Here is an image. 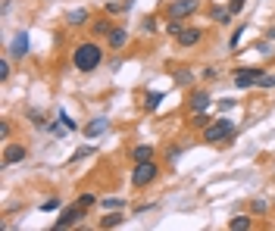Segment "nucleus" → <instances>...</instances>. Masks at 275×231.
Returning <instances> with one entry per match:
<instances>
[{"mask_svg": "<svg viewBox=\"0 0 275 231\" xmlns=\"http://www.w3.org/2000/svg\"><path fill=\"white\" fill-rule=\"evenodd\" d=\"M72 63H75V69L78 72H94L100 63H103V50L97 47V44H91V41H85V44H78L75 47V53H72Z\"/></svg>", "mask_w": 275, "mask_h": 231, "instance_id": "f257e3e1", "label": "nucleus"}, {"mask_svg": "<svg viewBox=\"0 0 275 231\" xmlns=\"http://www.w3.org/2000/svg\"><path fill=\"white\" fill-rule=\"evenodd\" d=\"M232 134H235V122L232 119H219V122H213L203 128V141L207 144H222V141H232Z\"/></svg>", "mask_w": 275, "mask_h": 231, "instance_id": "f03ea898", "label": "nucleus"}, {"mask_svg": "<svg viewBox=\"0 0 275 231\" xmlns=\"http://www.w3.org/2000/svg\"><path fill=\"white\" fill-rule=\"evenodd\" d=\"M157 172H160V166L153 163V159H144V163H138L135 172H131V184H135V188H147V184L157 178Z\"/></svg>", "mask_w": 275, "mask_h": 231, "instance_id": "7ed1b4c3", "label": "nucleus"}, {"mask_svg": "<svg viewBox=\"0 0 275 231\" xmlns=\"http://www.w3.org/2000/svg\"><path fill=\"white\" fill-rule=\"evenodd\" d=\"M200 9V0H172L169 3V19H188Z\"/></svg>", "mask_w": 275, "mask_h": 231, "instance_id": "20e7f679", "label": "nucleus"}, {"mask_svg": "<svg viewBox=\"0 0 275 231\" xmlns=\"http://www.w3.org/2000/svg\"><path fill=\"white\" fill-rule=\"evenodd\" d=\"M260 78H263V69H238L235 72V88H254L260 85Z\"/></svg>", "mask_w": 275, "mask_h": 231, "instance_id": "39448f33", "label": "nucleus"}, {"mask_svg": "<svg viewBox=\"0 0 275 231\" xmlns=\"http://www.w3.org/2000/svg\"><path fill=\"white\" fill-rule=\"evenodd\" d=\"M81 219H85V206H69V210H63V213H59V219H56V228L78 225Z\"/></svg>", "mask_w": 275, "mask_h": 231, "instance_id": "423d86ee", "label": "nucleus"}, {"mask_svg": "<svg viewBox=\"0 0 275 231\" xmlns=\"http://www.w3.org/2000/svg\"><path fill=\"white\" fill-rule=\"evenodd\" d=\"M9 53H13L16 60H22V56L28 53V31H16L13 44H9Z\"/></svg>", "mask_w": 275, "mask_h": 231, "instance_id": "0eeeda50", "label": "nucleus"}, {"mask_svg": "<svg viewBox=\"0 0 275 231\" xmlns=\"http://www.w3.org/2000/svg\"><path fill=\"white\" fill-rule=\"evenodd\" d=\"M28 153H25V147H19V144H6L3 150V166H13V163H22Z\"/></svg>", "mask_w": 275, "mask_h": 231, "instance_id": "6e6552de", "label": "nucleus"}, {"mask_svg": "<svg viewBox=\"0 0 275 231\" xmlns=\"http://www.w3.org/2000/svg\"><path fill=\"white\" fill-rule=\"evenodd\" d=\"M200 38H203V31H200V28H182V34H178L175 41L182 44V47H197Z\"/></svg>", "mask_w": 275, "mask_h": 231, "instance_id": "1a4fd4ad", "label": "nucleus"}, {"mask_svg": "<svg viewBox=\"0 0 275 231\" xmlns=\"http://www.w3.org/2000/svg\"><path fill=\"white\" fill-rule=\"evenodd\" d=\"M125 44H128V31H125V28H113V31H110V47H113V50H122Z\"/></svg>", "mask_w": 275, "mask_h": 231, "instance_id": "9d476101", "label": "nucleus"}, {"mask_svg": "<svg viewBox=\"0 0 275 231\" xmlns=\"http://www.w3.org/2000/svg\"><path fill=\"white\" fill-rule=\"evenodd\" d=\"M207 107H210V94L207 91H197V94L191 97V110L194 113H207Z\"/></svg>", "mask_w": 275, "mask_h": 231, "instance_id": "9b49d317", "label": "nucleus"}, {"mask_svg": "<svg viewBox=\"0 0 275 231\" xmlns=\"http://www.w3.org/2000/svg\"><path fill=\"white\" fill-rule=\"evenodd\" d=\"M106 125H110L106 119H94V122L85 125V134H88V137H100V134L106 131Z\"/></svg>", "mask_w": 275, "mask_h": 231, "instance_id": "f8f14e48", "label": "nucleus"}, {"mask_svg": "<svg viewBox=\"0 0 275 231\" xmlns=\"http://www.w3.org/2000/svg\"><path fill=\"white\" fill-rule=\"evenodd\" d=\"M66 19H69V25H85V22H88V9H69V13H66Z\"/></svg>", "mask_w": 275, "mask_h": 231, "instance_id": "ddd939ff", "label": "nucleus"}, {"mask_svg": "<svg viewBox=\"0 0 275 231\" xmlns=\"http://www.w3.org/2000/svg\"><path fill=\"white\" fill-rule=\"evenodd\" d=\"M144 159H153V144H138L135 147V163H144Z\"/></svg>", "mask_w": 275, "mask_h": 231, "instance_id": "4468645a", "label": "nucleus"}, {"mask_svg": "<svg viewBox=\"0 0 275 231\" xmlns=\"http://www.w3.org/2000/svg\"><path fill=\"white\" fill-rule=\"evenodd\" d=\"M210 16H213V22H222V25H225V22H232V9H222V6H213L210 9Z\"/></svg>", "mask_w": 275, "mask_h": 231, "instance_id": "2eb2a0df", "label": "nucleus"}, {"mask_svg": "<svg viewBox=\"0 0 275 231\" xmlns=\"http://www.w3.org/2000/svg\"><path fill=\"white\" fill-rule=\"evenodd\" d=\"M122 222H125V213H110V216L100 222V228H119Z\"/></svg>", "mask_w": 275, "mask_h": 231, "instance_id": "dca6fc26", "label": "nucleus"}, {"mask_svg": "<svg viewBox=\"0 0 275 231\" xmlns=\"http://www.w3.org/2000/svg\"><path fill=\"white\" fill-rule=\"evenodd\" d=\"M229 228H232V231H244V228H250V216H235L232 222H229Z\"/></svg>", "mask_w": 275, "mask_h": 231, "instance_id": "f3484780", "label": "nucleus"}, {"mask_svg": "<svg viewBox=\"0 0 275 231\" xmlns=\"http://www.w3.org/2000/svg\"><path fill=\"white\" fill-rule=\"evenodd\" d=\"M163 91H150V97H147V110H157L160 107V103H163Z\"/></svg>", "mask_w": 275, "mask_h": 231, "instance_id": "a211bd4d", "label": "nucleus"}, {"mask_svg": "<svg viewBox=\"0 0 275 231\" xmlns=\"http://www.w3.org/2000/svg\"><path fill=\"white\" fill-rule=\"evenodd\" d=\"M110 31H113V25H110V22H103V19H97V22H94V34H106V38H110Z\"/></svg>", "mask_w": 275, "mask_h": 231, "instance_id": "6ab92c4d", "label": "nucleus"}, {"mask_svg": "<svg viewBox=\"0 0 275 231\" xmlns=\"http://www.w3.org/2000/svg\"><path fill=\"white\" fill-rule=\"evenodd\" d=\"M59 122H63L69 131H75V128H78V125H75V119H69V113H66V110H59Z\"/></svg>", "mask_w": 275, "mask_h": 231, "instance_id": "aec40b11", "label": "nucleus"}, {"mask_svg": "<svg viewBox=\"0 0 275 231\" xmlns=\"http://www.w3.org/2000/svg\"><path fill=\"white\" fill-rule=\"evenodd\" d=\"M94 203H97V194H81V197H78V206H85V210L94 206Z\"/></svg>", "mask_w": 275, "mask_h": 231, "instance_id": "412c9836", "label": "nucleus"}, {"mask_svg": "<svg viewBox=\"0 0 275 231\" xmlns=\"http://www.w3.org/2000/svg\"><path fill=\"white\" fill-rule=\"evenodd\" d=\"M191 122L200 125V128H207V125H210V116H207V113H194V119H191Z\"/></svg>", "mask_w": 275, "mask_h": 231, "instance_id": "4be33fe9", "label": "nucleus"}, {"mask_svg": "<svg viewBox=\"0 0 275 231\" xmlns=\"http://www.w3.org/2000/svg\"><path fill=\"white\" fill-rule=\"evenodd\" d=\"M191 78H194V75H191L188 69H182V72H175V85H188Z\"/></svg>", "mask_w": 275, "mask_h": 231, "instance_id": "5701e85b", "label": "nucleus"}, {"mask_svg": "<svg viewBox=\"0 0 275 231\" xmlns=\"http://www.w3.org/2000/svg\"><path fill=\"white\" fill-rule=\"evenodd\" d=\"M94 150H97V147H81L78 153H72V163H78V159H85V156H91Z\"/></svg>", "mask_w": 275, "mask_h": 231, "instance_id": "b1692460", "label": "nucleus"}, {"mask_svg": "<svg viewBox=\"0 0 275 231\" xmlns=\"http://www.w3.org/2000/svg\"><path fill=\"white\" fill-rule=\"evenodd\" d=\"M166 31L178 38V34H182V22H178V19H169V25H166Z\"/></svg>", "mask_w": 275, "mask_h": 231, "instance_id": "393cba45", "label": "nucleus"}, {"mask_svg": "<svg viewBox=\"0 0 275 231\" xmlns=\"http://www.w3.org/2000/svg\"><path fill=\"white\" fill-rule=\"evenodd\" d=\"M141 28H144L147 34H150V31H157V19H153V16H147L144 22H141Z\"/></svg>", "mask_w": 275, "mask_h": 231, "instance_id": "a878e982", "label": "nucleus"}, {"mask_svg": "<svg viewBox=\"0 0 275 231\" xmlns=\"http://www.w3.org/2000/svg\"><path fill=\"white\" fill-rule=\"evenodd\" d=\"M244 3H247V0H229V9H232V13L238 16V13L244 9Z\"/></svg>", "mask_w": 275, "mask_h": 231, "instance_id": "bb28decb", "label": "nucleus"}, {"mask_svg": "<svg viewBox=\"0 0 275 231\" xmlns=\"http://www.w3.org/2000/svg\"><path fill=\"white\" fill-rule=\"evenodd\" d=\"M103 206H106V210H122V206H125V200H103Z\"/></svg>", "mask_w": 275, "mask_h": 231, "instance_id": "cd10ccee", "label": "nucleus"}, {"mask_svg": "<svg viewBox=\"0 0 275 231\" xmlns=\"http://www.w3.org/2000/svg\"><path fill=\"white\" fill-rule=\"evenodd\" d=\"M260 88H275V75H266V72H263V78H260Z\"/></svg>", "mask_w": 275, "mask_h": 231, "instance_id": "c85d7f7f", "label": "nucleus"}, {"mask_svg": "<svg viewBox=\"0 0 275 231\" xmlns=\"http://www.w3.org/2000/svg\"><path fill=\"white\" fill-rule=\"evenodd\" d=\"M56 206H59V200H44V203H41V213H53Z\"/></svg>", "mask_w": 275, "mask_h": 231, "instance_id": "c756f323", "label": "nucleus"}, {"mask_svg": "<svg viewBox=\"0 0 275 231\" xmlns=\"http://www.w3.org/2000/svg\"><path fill=\"white\" fill-rule=\"evenodd\" d=\"M241 38H244V28H238V31L232 34V44H229V47L235 50V47H238V44H241Z\"/></svg>", "mask_w": 275, "mask_h": 231, "instance_id": "7c9ffc66", "label": "nucleus"}, {"mask_svg": "<svg viewBox=\"0 0 275 231\" xmlns=\"http://www.w3.org/2000/svg\"><path fill=\"white\" fill-rule=\"evenodd\" d=\"M0 78H3V82L9 78V63L6 60H0Z\"/></svg>", "mask_w": 275, "mask_h": 231, "instance_id": "2f4dec72", "label": "nucleus"}, {"mask_svg": "<svg viewBox=\"0 0 275 231\" xmlns=\"http://www.w3.org/2000/svg\"><path fill=\"white\" fill-rule=\"evenodd\" d=\"M9 137V122H0V141H6Z\"/></svg>", "mask_w": 275, "mask_h": 231, "instance_id": "473e14b6", "label": "nucleus"}, {"mask_svg": "<svg viewBox=\"0 0 275 231\" xmlns=\"http://www.w3.org/2000/svg\"><path fill=\"white\" fill-rule=\"evenodd\" d=\"M106 13H110V16H119V13H122V6H119V3H106Z\"/></svg>", "mask_w": 275, "mask_h": 231, "instance_id": "72a5a7b5", "label": "nucleus"}, {"mask_svg": "<svg viewBox=\"0 0 275 231\" xmlns=\"http://www.w3.org/2000/svg\"><path fill=\"white\" fill-rule=\"evenodd\" d=\"M266 210H269L266 200H257V203H254V213H266Z\"/></svg>", "mask_w": 275, "mask_h": 231, "instance_id": "f704fd0d", "label": "nucleus"}, {"mask_svg": "<svg viewBox=\"0 0 275 231\" xmlns=\"http://www.w3.org/2000/svg\"><path fill=\"white\" fill-rule=\"evenodd\" d=\"M269 38H272V41H275V28H272V31H269Z\"/></svg>", "mask_w": 275, "mask_h": 231, "instance_id": "c9c22d12", "label": "nucleus"}]
</instances>
